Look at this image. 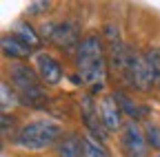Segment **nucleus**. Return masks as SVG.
Listing matches in <instances>:
<instances>
[{
  "mask_svg": "<svg viewBox=\"0 0 160 157\" xmlns=\"http://www.w3.org/2000/svg\"><path fill=\"white\" fill-rule=\"evenodd\" d=\"M33 67H36V73H38L42 84H58L62 80V67H60V62L45 51L33 55Z\"/></svg>",
  "mask_w": 160,
  "mask_h": 157,
  "instance_id": "obj_5",
  "label": "nucleus"
},
{
  "mask_svg": "<svg viewBox=\"0 0 160 157\" xmlns=\"http://www.w3.org/2000/svg\"><path fill=\"white\" fill-rule=\"evenodd\" d=\"M85 157H109V153L100 144V140H96L91 135H85Z\"/></svg>",
  "mask_w": 160,
  "mask_h": 157,
  "instance_id": "obj_14",
  "label": "nucleus"
},
{
  "mask_svg": "<svg viewBox=\"0 0 160 157\" xmlns=\"http://www.w3.org/2000/svg\"><path fill=\"white\" fill-rule=\"evenodd\" d=\"M80 113H82V122L87 124L89 128V135L96 137V140H105L107 135V128L102 126V122H100V115H98V106L93 104L91 95H85L82 97V104H80Z\"/></svg>",
  "mask_w": 160,
  "mask_h": 157,
  "instance_id": "obj_8",
  "label": "nucleus"
},
{
  "mask_svg": "<svg viewBox=\"0 0 160 157\" xmlns=\"http://www.w3.org/2000/svg\"><path fill=\"white\" fill-rule=\"evenodd\" d=\"M51 7V2H45V0H38V2H31L29 5V13H42Z\"/></svg>",
  "mask_w": 160,
  "mask_h": 157,
  "instance_id": "obj_17",
  "label": "nucleus"
},
{
  "mask_svg": "<svg viewBox=\"0 0 160 157\" xmlns=\"http://www.w3.org/2000/svg\"><path fill=\"white\" fill-rule=\"evenodd\" d=\"M49 40H51L53 44H58L60 49H71V47H78L80 42H82V40H80V29H78V25L71 22V20H65V22L53 25Z\"/></svg>",
  "mask_w": 160,
  "mask_h": 157,
  "instance_id": "obj_6",
  "label": "nucleus"
},
{
  "mask_svg": "<svg viewBox=\"0 0 160 157\" xmlns=\"http://www.w3.org/2000/svg\"><path fill=\"white\" fill-rule=\"evenodd\" d=\"M9 131H13V117H9V113H2V135L7 137Z\"/></svg>",
  "mask_w": 160,
  "mask_h": 157,
  "instance_id": "obj_18",
  "label": "nucleus"
},
{
  "mask_svg": "<svg viewBox=\"0 0 160 157\" xmlns=\"http://www.w3.org/2000/svg\"><path fill=\"white\" fill-rule=\"evenodd\" d=\"M9 75H11V84L22 102L38 104L45 100V86L40 82L36 69H31L29 64H22V62H11Z\"/></svg>",
  "mask_w": 160,
  "mask_h": 157,
  "instance_id": "obj_3",
  "label": "nucleus"
},
{
  "mask_svg": "<svg viewBox=\"0 0 160 157\" xmlns=\"http://www.w3.org/2000/svg\"><path fill=\"white\" fill-rule=\"evenodd\" d=\"M120 106L116 104L113 95H105L98 104V115H100V122L107 128V133H113V131H122V117H120Z\"/></svg>",
  "mask_w": 160,
  "mask_h": 157,
  "instance_id": "obj_7",
  "label": "nucleus"
},
{
  "mask_svg": "<svg viewBox=\"0 0 160 157\" xmlns=\"http://www.w3.org/2000/svg\"><path fill=\"white\" fill-rule=\"evenodd\" d=\"M145 137H147L149 148L160 150V126H156V124H147V126H145Z\"/></svg>",
  "mask_w": 160,
  "mask_h": 157,
  "instance_id": "obj_15",
  "label": "nucleus"
},
{
  "mask_svg": "<svg viewBox=\"0 0 160 157\" xmlns=\"http://www.w3.org/2000/svg\"><path fill=\"white\" fill-rule=\"evenodd\" d=\"M76 67L78 75L87 86L93 91L102 89V77H105V49L100 42V35L89 33L82 38V42L76 49Z\"/></svg>",
  "mask_w": 160,
  "mask_h": 157,
  "instance_id": "obj_1",
  "label": "nucleus"
},
{
  "mask_svg": "<svg viewBox=\"0 0 160 157\" xmlns=\"http://www.w3.org/2000/svg\"><path fill=\"white\" fill-rule=\"evenodd\" d=\"M11 35H13V38H18V40L22 42L27 49H31V51H33V49H38L40 44H42V38H40V35H38V33L27 25V22L16 25V29H13V33H11Z\"/></svg>",
  "mask_w": 160,
  "mask_h": 157,
  "instance_id": "obj_12",
  "label": "nucleus"
},
{
  "mask_svg": "<svg viewBox=\"0 0 160 157\" xmlns=\"http://www.w3.org/2000/svg\"><path fill=\"white\" fill-rule=\"evenodd\" d=\"M0 91H2V111L7 113V109H9V106H13V104L18 102V93H16V89H9V84H7V82H2Z\"/></svg>",
  "mask_w": 160,
  "mask_h": 157,
  "instance_id": "obj_16",
  "label": "nucleus"
},
{
  "mask_svg": "<svg viewBox=\"0 0 160 157\" xmlns=\"http://www.w3.org/2000/svg\"><path fill=\"white\" fill-rule=\"evenodd\" d=\"M29 53H31V49H27L18 38H13V35L2 38V55L7 60H25Z\"/></svg>",
  "mask_w": 160,
  "mask_h": 157,
  "instance_id": "obj_11",
  "label": "nucleus"
},
{
  "mask_svg": "<svg viewBox=\"0 0 160 157\" xmlns=\"http://www.w3.org/2000/svg\"><path fill=\"white\" fill-rule=\"evenodd\" d=\"M153 157H160V153H158V155H153Z\"/></svg>",
  "mask_w": 160,
  "mask_h": 157,
  "instance_id": "obj_19",
  "label": "nucleus"
},
{
  "mask_svg": "<svg viewBox=\"0 0 160 157\" xmlns=\"http://www.w3.org/2000/svg\"><path fill=\"white\" fill-rule=\"evenodd\" d=\"M60 133L62 128L53 120H33L16 133L13 144L25 150H42L60 142Z\"/></svg>",
  "mask_w": 160,
  "mask_h": 157,
  "instance_id": "obj_2",
  "label": "nucleus"
},
{
  "mask_svg": "<svg viewBox=\"0 0 160 157\" xmlns=\"http://www.w3.org/2000/svg\"><path fill=\"white\" fill-rule=\"evenodd\" d=\"M113 100H116V104L120 106V111L127 113V115L131 117V122H133V120H138V117H145V115L149 113V111H147V106L138 104L136 100H131V97H129L127 93H122V91H113Z\"/></svg>",
  "mask_w": 160,
  "mask_h": 157,
  "instance_id": "obj_10",
  "label": "nucleus"
},
{
  "mask_svg": "<svg viewBox=\"0 0 160 157\" xmlns=\"http://www.w3.org/2000/svg\"><path fill=\"white\" fill-rule=\"evenodd\" d=\"M120 146L127 157H147V137L145 131H140V126L136 122H127L120 133Z\"/></svg>",
  "mask_w": 160,
  "mask_h": 157,
  "instance_id": "obj_4",
  "label": "nucleus"
},
{
  "mask_svg": "<svg viewBox=\"0 0 160 157\" xmlns=\"http://www.w3.org/2000/svg\"><path fill=\"white\" fill-rule=\"evenodd\" d=\"M142 58H145L147 71H149V75H151V82H153V84H160V51H158V49H149Z\"/></svg>",
  "mask_w": 160,
  "mask_h": 157,
  "instance_id": "obj_13",
  "label": "nucleus"
},
{
  "mask_svg": "<svg viewBox=\"0 0 160 157\" xmlns=\"http://www.w3.org/2000/svg\"><path fill=\"white\" fill-rule=\"evenodd\" d=\"M56 150H58V157H85V137L69 133L60 137Z\"/></svg>",
  "mask_w": 160,
  "mask_h": 157,
  "instance_id": "obj_9",
  "label": "nucleus"
}]
</instances>
